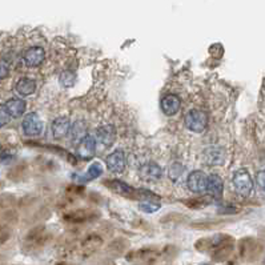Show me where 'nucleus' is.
<instances>
[{
	"label": "nucleus",
	"instance_id": "39448f33",
	"mask_svg": "<svg viewBox=\"0 0 265 265\" xmlns=\"http://www.w3.org/2000/svg\"><path fill=\"white\" fill-rule=\"evenodd\" d=\"M207 180H208V176L204 172L194 170L188 176L187 185H188L190 191H192L194 193H201L204 191H207Z\"/></svg>",
	"mask_w": 265,
	"mask_h": 265
},
{
	"label": "nucleus",
	"instance_id": "6ab92c4d",
	"mask_svg": "<svg viewBox=\"0 0 265 265\" xmlns=\"http://www.w3.org/2000/svg\"><path fill=\"white\" fill-rule=\"evenodd\" d=\"M70 132H71L73 142H81L87 136V124L84 120H76L70 129Z\"/></svg>",
	"mask_w": 265,
	"mask_h": 265
},
{
	"label": "nucleus",
	"instance_id": "423d86ee",
	"mask_svg": "<svg viewBox=\"0 0 265 265\" xmlns=\"http://www.w3.org/2000/svg\"><path fill=\"white\" fill-rule=\"evenodd\" d=\"M96 138H97V143L101 147H111L116 140V128L112 124L103 125L97 129Z\"/></svg>",
	"mask_w": 265,
	"mask_h": 265
},
{
	"label": "nucleus",
	"instance_id": "7ed1b4c3",
	"mask_svg": "<svg viewBox=\"0 0 265 265\" xmlns=\"http://www.w3.org/2000/svg\"><path fill=\"white\" fill-rule=\"evenodd\" d=\"M22 127L27 136H38L43 131V121L38 114H28L24 118Z\"/></svg>",
	"mask_w": 265,
	"mask_h": 265
},
{
	"label": "nucleus",
	"instance_id": "c85d7f7f",
	"mask_svg": "<svg viewBox=\"0 0 265 265\" xmlns=\"http://www.w3.org/2000/svg\"><path fill=\"white\" fill-rule=\"evenodd\" d=\"M257 183H259V185H260L261 191H264V188H265V172L264 170L257 172Z\"/></svg>",
	"mask_w": 265,
	"mask_h": 265
},
{
	"label": "nucleus",
	"instance_id": "f257e3e1",
	"mask_svg": "<svg viewBox=\"0 0 265 265\" xmlns=\"http://www.w3.org/2000/svg\"><path fill=\"white\" fill-rule=\"evenodd\" d=\"M208 125V116L200 109H191L185 115V127L190 131L196 133H201L207 129Z\"/></svg>",
	"mask_w": 265,
	"mask_h": 265
},
{
	"label": "nucleus",
	"instance_id": "aec40b11",
	"mask_svg": "<svg viewBox=\"0 0 265 265\" xmlns=\"http://www.w3.org/2000/svg\"><path fill=\"white\" fill-rule=\"evenodd\" d=\"M185 172V167L183 166V164H180V163H175V164H172V166L169 167V179L173 183H176V181L180 180V177L183 175H184Z\"/></svg>",
	"mask_w": 265,
	"mask_h": 265
},
{
	"label": "nucleus",
	"instance_id": "a211bd4d",
	"mask_svg": "<svg viewBox=\"0 0 265 265\" xmlns=\"http://www.w3.org/2000/svg\"><path fill=\"white\" fill-rule=\"evenodd\" d=\"M225 240H228V237L225 235H216V236L200 240V244L203 242L204 245L203 248H200V251H208V249H212V248H220V246L225 245Z\"/></svg>",
	"mask_w": 265,
	"mask_h": 265
},
{
	"label": "nucleus",
	"instance_id": "9b49d317",
	"mask_svg": "<svg viewBox=\"0 0 265 265\" xmlns=\"http://www.w3.org/2000/svg\"><path fill=\"white\" fill-rule=\"evenodd\" d=\"M107 167L115 173L123 172L125 168V156L123 151H115L107 156Z\"/></svg>",
	"mask_w": 265,
	"mask_h": 265
},
{
	"label": "nucleus",
	"instance_id": "4468645a",
	"mask_svg": "<svg viewBox=\"0 0 265 265\" xmlns=\"http://www.w3.org/2000/svg\"><path fill=\"white\" fill-rule=\"evenodd\" d=\"M15 91L18 92V95L22 97H27V96L33 95V92L36 91V81L28 77H23L16 83Z\"/></svg>",
	"mask_w": 265,
	"mask_h": 265
},
{
	"label": "nucleus",
	"instance_id": "393cba45",
	"mask_svg": "<svg viewBox=\"0 0 265 265\" xmlns=\"http://www.w3.org/2000/svg\"><path fill=\"white\" fill-rule=\"evenodd\" d=\"M10 115L7 112L4 105H0V128L4 127V125L10 123Z\"/></svg>",
	"mask_w": 265,
	"mask_h": 265
},
{
	"label": "nucleus",
	"instance_id": "c756f323",
	"mask_svg": "<svg viewBox=\"0 0 265 265\" xmlns=\"http://www.w3.org/2000/svg\"><path fill=\"white\" fill-rule=\"evenodd\" d=\"M200 265H208V264H200Z\"/></svg>",
	"mask_w": 265,
	"mask_h": 265
},
{
	"label": "nucleus",
	"instance_id": "cd10ccee",
	"mask_svg": "<svg viewBox=\"0 0 265 265\" xmlns=\"http://www.w3.org/2000/svg\"><path fill=\"white\" fill-rule=\"evenodd\" d=\"M12 160H14V155L10 153V152H3L0 155V163H3V164H7V163H10Z\"/></svg>",
	"mask_w": 265,
	"mask_h": 265
},
{
	"label": "nucleus",
	"instance_id": "b1692460",
	"mask_svg": "<svg viewBox=\"0 0 265 265\" xmlns=\"http://www.w3.org/2000/svg\"><path fill=\"white\" fill-rule=\"evenodd\" d=\"M103 173V168L100 166L99 163H94L92 166L88 168V177L90 179H97Z\"/></svg>",
	"mask_w": 265,
	"mask_h": 265
},
{
	"label": "nucleus",
	"instance_id": "2eb2a0df",
	"mask_svg": "<svg viewBox=\"0 0 265 265\" xmlns=\"http://www.w3.org/2000/svg\"><path fill=\"white\" fill-rule=\"evenodd\" d=\"M105 185H107L108 188H111L114 192H116V193L123 194V196H128V197H129V196H131V197H135V193H136V190H135L133 187L125 184L123 181L116 180V179L108 181V183H105Z\"/></svg>",
	"mask_w": 265,
	"mask_h": 265
},
{
	"label": "nucleus",
	"instance_id": "6e6552de",
	"mask_svg": "<svg viewBox=\"0 0 265 265\" xmlns=\"http://www.w3.org/2000/svg\"><path fill=\"white\" fill-rule=\"evenodd\" d=\"M46 59V51L42 47H32L24 55V63L27 67H39Z\"/></svg>",
	"mask_w": 265,
	"mask_h": 265
},
{
	"label": "nucleus",
	"instance_id": "4be33fe9",
	"mask_svg": "<svg viewBox=\"0 0 265 265\" xmlns=\"http://www.w3.org/2000/svg\"><path fill=\"white\" fill-rule=\"evenodd\" d=\"M76 81V75L72 71H63L60 75V84L63 87H73Z\"/></svg>",
	"mask_w": 265,
	"mask_h": 265
},
{
	"label": "nucleus",
	"instance_id": "1a4fd4ad",
	"mask_svg": "<svg viewBox=\"0 0 265 265\" xmlns=\"http://www.w3.org/2000/svg\"><path fill=\"white\" fill-rule=\"evenodd\" d=\"M181 107V99L177 95H167L161 100V109L166 116H173L179 112Z\"/></svg>",
	"mask_w": 265,
	"mask_h": 265
},
{
	"label": "nucleus",
	"instance_id": "bb28decb",
	"mask_svg": "<svg viewBox=\"0 0 265 265\" xmlns=\"http://www.w3.org/2000/svg\"><path fill=\"white\" fill-rule=\"evenodd\" d=\"M8 72H10V68H8V64L3 60H0V79H4L8 76Z\"/></svg>",
	"mask_w": 265,
	"mask_h": 265
},
{
	"label": "nucleus",
	"instance_id": "a878e982",
	"mask_svg": "<svg viewBox=\"0 0 265 265\" xmlns=\"http://www.w3.org/2000/svg\"><path fill=\"white\" fill-rule=\"evenodd\" d=\"M241 209L236 208V207H221L218 208V213L220 215H236V213H240Z\"/></svg>",
	"mask_w": 265,
	"mask_h": 265
},
{
	"label": "nucleus",
	"instance_id": "f3484780",
	"mask_svg": "<svg viewBox=\"0 0 265 265\" xmlns=\"http://www.w3.org/2000/svg\"><path fill=\"white\" fill-rule=\"evenodd\" d=\"M94 217H95V215L92 211H84V209L73 211V212L67 213L64 216V218L70 223H84V221H88Z\"/></svg>",
	"mask_w": 265,
	"mask_h": 265
},
{
	"label": "nucleus",
	"instance_id": "ddd939ff",
	"mask_svg": "<svg viewBox=\"0 0 265 265\" xmlns=\"http://www.w3.org/2000/svg\"><path fill=\"white\" fill-rule=\"evenodd\" d=\"M4 107L5 109H7L8 115H10V118L14 119L22 118L24 115V112H25V109H27L25 101L20 99H10L7 103H5Z\"/></svg>",
	"mask_w": 265,
	"mask_h": 265
},
{
	"label": "nucleus",
	"instance_id": "f03ea898",
	"mask_svg": "<svg viewBox=\"0 0 265 265\" xmlns=\"http://www.w3.org/2000/svg\"><path fill=\"white\" fill-rule=\"evenodd\" d=\"M232 181L237 194H240L241 197L249 196V193L252 192V188H253V181H252V177L248 170L241 168V169L235 172Z\"/></svg>",
	"mask_w": 265,
	"mask_h": 265
},
{
	"label": "nucleus",
	"instance_id": "f8f14e48",
	"mask_svg": "<svg viewBox=\"0 0 265 265\" xmlns=\"http://www.w3.org/2000/svg\"><path fill=\"white\" fill-rule=\"evenodd\" d=\"M71 129V121L67 116H60L53 120L52 123V135L55 139L66 138Z\"/></svg>",
	"mask_w": 265,
	"mask_h": 265
},
{
	"label": "nucleus",
	"instance_id": "9d476101",
	"mask_svg": "<svg viewBox=\"0 0 265 265\" xmlns=\"http://www.w3.org/2000/svg\"><path fill=\"white\" fill-rule=\"evenodd\" d=\"M140 176L145 181H157L163 176V169L156 163H147L140 168Z\"/></svg>",
	"mask_w": 265,
	"mask_h": 265
},
{
	"label": "nucleus",
	"instance_id": "dca6fc26",
	"mask_svg": "<svg viewBox=\"0 0 265 265\" xmlns=\"http://www.w3.org/2000/svg\"><path fill=\"white\" fill-rule=\"evenodd\" d=\"M223 188H224V183L223 179L220 177L218 175H211L207 180V191L209 193L215 196V197H218L223 194Z\"/></svg>",
	"mask_w": 265,
	"mask_h": 265
},
{
	"label": "nucleus",
	"instance_id": "412c9836",
	"mask_svg": "<svg viewBox=\"0 0 265 265\" xmlns=\"http://www.w3.org/2000/svg\"><path fill=\"white\" fill-rule=\"evenodd\" d=\"M100 245H101V239H100L99 236H96V235H92V236L88 237V239L84 241V244H83L84 251L87 252V253L94 252L95 249H97Z\"/></svg>",
	"mask_w": 265,
	"mask_h": 265
},
{
	"label": "nucleus",
	"instance_id": "5701e85b",
	"mask_svg": "<svg viewBox=\"0 0 265 265\" xmlns=\"http://www.w3.org/2000/svg\"><path fill=\"white\" fill-rule=\"evenodd\" d=\"M139 208L145 213H153L160 209V204H155L153 201H145L139 204Z\"/></svg>",
	"mask_w": 265,
	"mask_h": 265
},
{
	"label": "nucleus",
	"instance_id": "20e7f679",
	"mask_svg": "<svg viewBox=\"0 0 265 265\" xmlns=\"http://www.w3.org/2000/svg\"><path fill=\"white\" fill-rule=\"evenodd\" d=\"M203 160L208 166H223L227 160V153L223 147H209L204 151Z\"/></svg>",
	"mask_w": 265,
	"mask_h": 265
},
{
	"label": "nucleus",
	"instance_id": "0eeeda50",
	"mask_svg": "<svg viewBox=\"0 0 265 265\" xmlns=\"http://www.w3.org/2000/svg\"><path fill=\"white\" fill-rule=\"evenodd\" d=\"M96 153V140L90 135H87L80 143L77 148V155L83 160H91Z\"/></svg>",
	"mask_w": 265,
	"mask_h": 265
}]
</instances>
